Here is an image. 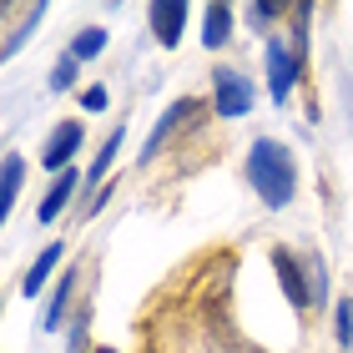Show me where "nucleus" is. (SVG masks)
Returning <instances> with one entry per match:
<instances>
[{"mask_svg":"<svg viewBox=\"0 0 353 353\" xmlns=\"http://www.w3.org/2000/svg\"><path fill=\"white\" fill-rule=\"evenodd\" d=\"M278 15H283V6H248V10H243V21H248V26H258V30H268L272 21H278Z\"/></svg>","mask_w":353,"mask_h":353,"instance_id":"18","label":"nucleus"},{"mask_svg":"<svg viewBox=\"0 0 353 353\" xmlns=\"http://www.w3.org/2000/svg\"><path fill=\"white\" fill-rule=\"evenodd\" d=\"M76 66H81L76 56H61V61H56V71H51V91H66V86L76 81Z\"/></svg>","mask_w":353,"mask_h":353,"instance_id":"17","label":"nucleus"},{"mask_svg":"<svg viewBox=\"0 0 353 353\" xmlns=\"http://www.w3.org/2000/svg\"><path fill=\"white\" fill-rule=\"evenodd\" d=\"M298 71H303V56H298L283 36H272V41H268V91H272V101H278V106L293 96Z\"/></svg>","mask_w":353,"mask_h":353,"instance_id":"3","label":"nucleus"},{"mask_svg":"<svg viewBox=\"0 0 353 353\" xmlns=\"http://www.w3.org/2000/svg\"><path fill=\"white\" fill-rule=\"evenodd\" d=\"M243 172H248L252 192H258L268 207H288V202H293V192H298V162H293V152H288L283 141L258 137Z\"/></svg>","mask_w":353,"mask_h":353,"instance_id":"1","label":"nucleus"},{"mask_svg":"<svg viewBox=\"0 0 353 353\" xmlns=\"http://www.w3.org/2000/svg\"><path fill=\"white\" fill-rule=\"evenodd\" d=\"M303 268H308L313 303H323V298H328V268H323V258H318V252H308V258H303Z\"/></svg>","mask_w":353,"mask_h":353,"instance_id":"16","label":"nucleus"},{"mask_svg":"<svg viewBox=\"0 0 353 353\" xmlns=\"http://www.w3.org/2000/svg\"><path fill=\"white\" fill-rule=\"evenodd\" d=\"M81 141H86V126L81 121H61L51 137H46V147H41V162L51 167L56 176L61 172H71V157L81 152Z\"/></svg>","mask_w":353,"mask_h":353,"instance_id":"6","label":"nucleus"},{"mask_svg":"<svg viewBox=\"0 0 353 353\" xmlns=\"http://www.w3.org/2000/svg\"><path fill=\"white\" fill-rule=\"evenodd\" d=\"M187 15H192V6H182V0H167V6H152V36L167 46L182 41V26H187Z\"/></svg>","mask_w":353,"mask_h":353,"instance_id":"7","label":"nucleus"},{"mask_svg":"<svg viewBox=\"0 0 353 353\" xmlns=\"http://www.w3.org/2000/svg\"><path fill=\"white\" fill-rule=\"evenodd\" d=\"M197 117H202V101H197V96H182V101H176L167 117L157 121V132L147 137V147H141V162H157V152H162V147H167L176 132H182L187 121H197Z\"/></svg>","mask_w":353,"mask_h":353,"instance_id":"5","label":"nucleus"},{"mask_svg":"<svg viewBox=\"0 0 353 353\" xmlns=\"http://www.w3.org/2000/svg\"><path fill=\"white\" fill-rule=\"evenodd\" d=\"M101 51H106V30H101V26H86L81 36L71 41V51H66V56H76V61H91V56H101Z\"/></svg>","mask_w":353,"mask_h":353,"instance_id":"15","label":"nucleus"},{"mask_svg":"<svg viewBox=\"0 0 353 353\" xmlns=\"http://www.w3.org/2000/svg\"><path fill=\"white\" fill-rule=\"evenodd\" d=\"M232 6H222V0H212V6L202 10V46L207 51H222V46L232 41Z\"/></svg>","mask_w":353,"mask_h":353,"instance_id":"8","label":"nucleus"},{"mask_svg":"<svg viewBox=\"0 0 353 353\" xmlns=\"http://www.w3.org/2000/svg\"><path fill=\"white\" fill-rule=\"evenodd\" d=\"M21 182H26V162L10 152V157H6V172H0V217L15 207V197H21Z\"/></svg>","mask_w":353,"mask_h":353,"instance_id":"11","label":"nucleus"},{"mask_svg":"<svg viewBox=\"0 0 353 353\" xmlns=\"http://www.w3.org/2000/svg\"><path fill=\"white\" fill-rule=\"evenodd\" d=\"M212 91H217V117H228V121H237V117H248L252 111V76H243L237 66H217L212 71Z\"/></svg>","mask_w":353,"mask_h":353,"instance_id":"2","label":"nucleus"},{"mask_svg":"<svg viewBox=\"0 0 353 353\" xmlns=\"http://www.w3.org/2000/svg\"><path fill=\"white\" fill-rule=\"evenodd\" d=\"M339 348H353V298L339 303Z\"/></svg>","mask_w":353,"mask_h":353,"instance_id":"19","label":"nucleus"},{"mask_svg":"<svg viewBox=\"0 0 353 353\" xmlns=\"http://www.w3.org/2000/svg\"><path fill=\"white\" fill-rule=\"evenodd\" d=\"M56 263H61V248H46V252H41V258H36V263H30V272H26V283H21V288H26V293H30V298H36V293H41V288H46V278H51V272H56Z\"/></svg>","mask_w":353,"mask_h":353,"instance_id":"12","label":"nucleus"},{"mask_svg":"<svg viewBox=\"0 0 353 353\" xmlns=\"http://www.w3.org/2000/svg\"><path fill=\"white\" fill-rule=\"evenodd\" d=\"M86 323H91V308L76 313V328H71V353H91V348H86Z\"/></svg>","mask_w":353,"mask_h":353,"instance_id":"20","label":"nucleus"},{"mask_svg":"<svg viewBox=\"0 0 353 353\" xmlns=\"http://www.w3.org/2000/svg\"><path fill=\"white\" fill-rule=\"evenodd\" d=\"M71 288H76V272H66V278H61V288H56V293H51V308H46V318H41V323L46 328H61V323H66V303H71Z\"/></svg>","mask_w":353,"mask_h":353,"instance_id":"13","label":"nucleus"},{"mask_svg":"<svg viewBox=\"0 0 353 353\" xmlns=\"http://www.w3.org/2000/svg\"><path fill=\"white\" fill-rule=\"evenodd\" d=\"M106 197H117V192H111V187H101V192L91 197V207H86V212H101V207H106Z\"/></svg>","mask_w":353,"mask_h":353,"instance_id":"22","label":"nucleus"},{"mask_svg":"<svg viewBox=\"0 0 353 353\" xmlns=\"http://www.w3.org/2000/svg\"><path fill=\"white\" fill-rule=\"evenodd\" d=\"M81 106H86V111H101V106H106V86H86V91H81Z\"/></svg>","mask_w":353,"mask_h":353,"instance_id":"21","label":"nucleus"},{"mask_svg":"<svg viewBox=\"0 0 353 353\" xmlns=\"http://www.w3.org/2000/svg\"><path fill=\"white\" fill-rule=\"evenodd\" d=\"M46 15V6H6V21H10V36H6V46H0V56H15L21 51V41H26V30L36 26Z\"/></svg>","mask_w":353,"mask_h":353,"instance_id":"9","label":"nucleus"},{"mask_svg":"<svg viewBox=\"0 0 353 353\" xmlns=\"http://www.w3.org/2000/svg\"><path fill=\"white\" fill-rule=\"evenodd\" d=\"M91 353H117V348H91Z\"/></svg>","mask_w":353,"mask_h":353,"instance_id":"23","label":"nucleus"},{"mask_svg":"<svg viewBox=\"0 0 353 353\" xmlns=\"http://www.w3.org/2000/svg\"><path fill=\"white\" fill-rule=\"evenodd\" d=\"M272 272H278V288L288 293V303H293L298 313H308L313 308V288H308V268H303L298 252L272 248Z\"/></svg>","mask_w":353,"mask_h":353,"instance_id":"4","label":"nucleus"},{"mask_svg":"<svg viewBox=\"0 0 353 353\" xmlns=\"http://www.w3.org/2000/svg\"><path fill=\"white\" fill-rule=\"evenodd\" d=\"M76 187H81L76 167H71V172H61L56 182H51V192H46V202H41V212H36V217H41V222H56V217H61V207L76 197Z\"/></svg>","mask_w":353,"mask_h":353,"instance_id":"10","label":"nucleus"},{"mask_svg":"<svg viewBox=\"0 0 353 353\" xmlns=\"http://www.w3.org/2000/svg\"><path fill=\"white\" fill-rule=\"evenodd\" d=\"M117 152H121V126H117V132H111V137L101 141V157H96V162H91V172H86V182H91L96 192H101V176L111 172V162H117Z\"/></svg>","mask_w":353,"mask_h":353,"instance_id":"14","label":"nucleus"}]
</instances>
